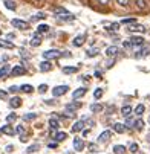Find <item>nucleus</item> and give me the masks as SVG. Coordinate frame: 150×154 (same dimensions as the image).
<instances>
[{
	"instance_id": "f257e3e1",
	"label": "nucleus",
	"mask_w": 150,
	"mask_h": 154,
	"mask_svg": "<svg viewBox=\"0 0 150 154\" xmlns=\"http://www.w3.org/2000/svg\"><path fill=\"white\" fill-rule=\"evenodd\" d=\"M11 25H12V28L20 29V31H26V29H29V23H26V21L20 20V18H14V20H11Z\"/></svg>"
},
{
	"instance_id": "f03ea898",
	"label": "nucleus",
	"mask_w": 150,
	"mask_h": 154,
	"mask_svg": "<svg viewBox=\"0 0 150 154\" xmlns=\"http://www.w3.org/2000/svg\"><path fill=\"white\" fill-rule=\"evenodd\" d=\"M61 55H63V54H61L60 51H57V49H51V51L43 52V58L48 60V61H51V60H57V58H60Z\"/></svg>"
},
{
	"instance_id": "7ed1b4c3",
	"label": "nucleus",
	"mask_w": 150,
	"mask_h": 154,
	"mask_svg": "<svg viewBox=\"0 0 150 154\" xmlns=\"http://www.w3.org/2000/svg\"><path fill=\"white\" fill-rule=\"evenodd\" d=\"M68 90H69V85H57V87H54V89H52V95L55 98H58V96H63Z\"/></svg>"
},
{
	"instance_id": "20e7f679",
	"label": "nucleus",
	"mask_w": 150,
	"mask_h": 154,
	"mask_svg": "<svg viewBox=\"0 0 150 154\" xmlns=\"http://www.w3.org/2000/svg\"><path fill=\"white\" fill-rule=\"evenodd\" d=\"M26 73V67L25 66H14L11 70V76H21Z\"/></svg>"
},
{
	"instance_id": "39448f33",
	"label": "nucleus",
	"mask_w": 150,
	"mask_h": 154,
	"mask_svg": "<svg viewBox=\"0 0 150 154\" xmlns=\"http://www.w3.org/2000/svg\"><path fill=\"white\" fill-rule=\"evenodd\" d=\"M86 92H88V89H86V87H80V89H77V90L72 92V98H74V99H80V98H83V96L86 95Z\"/></svg>"
},
{
	"instance_id": "423d86ee",
	"label": "nucleus",
	"mask_w": 150,
	"mask_h": 154,
	"mask_svg": "<svg viewBox=\"0 0 150 154\" xmlns=\"http://www.w3.org/2000/svg\"><path fill=\"white\" fill-rule=\"evenodd\" d=\"M110 136H112V133H110L109 130H106V131H103V133L98 136V140H100L101 143H104V142H107V140L110 139Z\"/></svg>"
},
{
	"instance_id": "0eeeda50",
	"label": "nucleus",
	"mask_w": 150,
	"mask_h": 154,
	"mask_svg": "<svg viewBox=\"0 0 150 154\" xmlns=\"http://www.w3.org/2000/svg\"><path fill=\"white\" fill-rule=\"evenodd\" d=\"M120 52V49L116 48V46H109L106 49V57H109V58H112V57H115L116 54Z\"/></svg>"
},
{
	"instance_id": "6e6552de",
	"label": "nucleus",
	"mask_w": 150,
	"mask_h": 154,
	"mask_svg": "<svg viewBox=\"0 0 150 154\" xmlns=\"http://www.w3.org/2000/svg\"><path fill=\"white\" fill-rule=\"evenodd\" d=\"M9 107H11V108H18V107H21V99H20L18 96L11 98V99H9Z\"/></svg>"
},
{
	"instance_id": "1a4fd4ad",
	"label": "nucleus",
	"mask_w": 150,
	"mask_h": 154,
	"mask_svg": "<svg viewBox=\"0 0 150 154\" xmlns=\"http://www.w3.org/2000/svg\"><path fill=\"white\" fill-rule=\"evenodd\" d=\"M74 148H75V151H83L84 142H83L81 137H75V139H74Z\"/></svg>"
},
{
	"instance_id": "9d476101",
	"label": "nucleus",
	"mask_w": 150,
	"mask_h": 154,
	"mask_svg": "<svg viewBox=\"0 0 150 154\" xmlns=\"http://www.w3.org/2000/svg\"><path fill=\"white\" fill-rule=\"evenodd\" d=\"M2 131H3V134H8V136H14L15 133H17V131L14 130V127H11V125H3L2 127Z\"/></svg>"
},
{
	"instance_id": "9b49d317",
	"label": "nucleus",
	"mask_w": 150,
	"mask_h": 154,
	"mask_svg": "<svg viewBox=\"0 0 150 154\" xmlns=\"http://www.w3.org/2000/svg\"><path fill=\"white\" fill-rule=\"evenodd\" d=\"M84 40H86L84 35H77V37L74 38V41H72V45H74L75 48H80V46L84 45Z\"/></svg>"
},
{
	"instance_id": "f8f14e48",
	"label": "nucleus",
	"mask_w": 150,
	"mask_h": 154,
	"mask_svg": "<svg viewBox=\"0 0 150 154\" xmlns=\"http://www.w3.org/2000/svg\"><path fill=\"white\" fill-rule=\"evenodd\" d=\"M11 70L9 66H2V69H0V79H5L8 75H11Z\"/></svg>"
},
{
	"instance_id": "ddd939ff",
	"label": "nucleus",
	"mask_w": 150,
	"mask_h": 154,
	"mask_svg": "<svg viewBox=\"0 0 150 154\" xmlns=\"http://www.w3.org/2000/svg\"><path fill=\"white\" fill-rule=\"evenodd\" d=\"M51 61H43V63H40V66H38V69H40V72H49L51 70Z\"/></svg>"
},
{
	"instance_id": "4468645a",
	"label": "nucleus",
	"mask_w": 150,
	"mask_h": 154,
	"mask_svg": "<svg viewBox=\"0 0 150 154\" xmlns=\"http://www.w3.org/2000/svg\"><path fill=\"white\" fill-rule=\"evenodd\" d=\"M83 130H84V121H77L72 125V131H74V133H78V131H83Z\"/></svg>"
},
{
	"instance_id": "2eb2a0df",
	"label": "nucleus",
	"mask_w": 150,
	"mask_h": 154,
	"mask_svg": "<svg viewBox=\"0 0 150 154\" xmlns=\"http://www.w3.org/2000/svg\"><path fill=\"white\" fill-rule=\"evenodd\" d=\"M57 17H58V20H63V21H72V20L75 18V15H72V14H69V12H64V14H58Z\"/></svg>"
},
{
	"instance_id": "dca6fc26",
	"label": "nucleus",
	"mask_w": 150,
	"mask_h": 154,
	"mask_svg": "<svg viewBox=\"0 0 150 154\" xmlns=\"http://www.w3.org/2000/svg\"><path fill=\"white\" fill-rule=\"evenodd\" d=\"M113 131H115V133H118V134H123L124 131H126V125L121 124V122H116V124H113Z\"/></svg>"
},
{
	"instance_id": "f3484780",
	"label": "nucleus",
	"mask_w": 150,
	"mask_h": 154,
	"mask_svg": "<svg viewBox=\"0 0 150 154\" xmlns=\"http://www.w3.org/2000/svg\"><path fill=\"white\" fill-rule=\"evenodd\" d=\"M129 41L132 43V46H142L144 45V38L142 37H132Z\"/></svg>"
},
{
	"instance_id": "a211bd4d",
	"label": "nucleus",
	"mask_w": 150,
	"mask_h": 154,
	"mask_svg": "<svg viewBox=\"0 0 150 154\" xmlns=\"http://www.w3.org/2000/svg\"><path fill=\"white\" fill-rule=\"evenodd\" d=\"M129 32H144L145 31V28L142 26V25H132V26H129V29H127Z\"/></svg>"
},
{
	"instance_id": "6ab92c4d",
	"label": "nucleus",
	"mask_w": 150,
	"mask_h": 154,
	"mask_svg": "<svg viewBox=\"0 0 150 154\" xmlns=\"http://www.w3.org/2000/svg\"><path fill=\"white\" fill-rule=\"evenodd\" d=\"M40 45H41V35L37 32V34L32 37V40H31V46L37 48V46H40Z\"/></svg>"
},
{
	"instance_id": "aec40b11",
	"label": "nucleus",
	"mask_w": 150,
	"mask_h": 154,
	"mask_svg": "<svg viewBox=\"0 0 150 154\" xmlns=\"http://www.w3.org/2000/svg\"><path fill=\"white\" fill-rule=\"evenodd\" d=\"M78 72V66H69V67H63V73L66 75H71V73H75Z\"/></svg>"
},
{
	"instance_id": "412c9836",
	"label": "nucleus",
	"mask_w": 150,
	"mask_h": 154,
	"mask_svg": "<svg viewBox=\"0 0 150 154\" xmlns=\"http://www.w3.org/2000/svg\"><path fill=\"white\" fill-rule=\"evenodd\" d=\"M130 113H132V107H130V105H124V107L121 108V115H123L124 118H129V116H130Z\"/></svg>"
},
{
	"instance_id": "4be33fe9",
	"label": "nucleus",
	"mask_w": 150,
	"mask_h": 154,
	"mask_svg": "<svg viewBox=\"0 0 150 154\" xmlns=\"http://www.w3.org/2000/svg\"><path fill=\"white\" fill-rule=\"evenodd\" d=\"M55 142H63L64 139H68V133H64V131H60V133L55 134Z\"/></svg>"
},
{
	"instance_id": "5701e85b",
	"label": "nucleus",
	"mask_w": 150,
	"mask_h": 154,
	"mask_svg": "<svg viewBox=\"0 0 150 154\" xmlns=\"http://www.w3.org/2000/svg\"><path fill=\"white\" fill-rule=\"evenodd\" d=\"M20 90L25 92V93H32L34 92V87L31 84H23V85H20Z\"/></svg>"
},
{
	"instance_id": "b1692460",
	"label": "nucleus",
	"mask_w": 150,
	"mask_h": 154,
	"mask_svg": "<svg viewBox=\"0 0 150 154\" xmlns=\"http://www.w3.org/2000/svg\"><path fill=\"white\" fill-rule=\"evenodd\" d=\"M103 110H104V107L101 104H92L91 105V112L92 113H100V112H103Z\"/></svg>"
},
{
	"instance_id": "393cba45",
	"label": "nucleus",
	"mask_w": 150,
	"mask_h": 154,
	"mask_svg": "<svg viewBox=\"0 0 150 154\" xmlns=\"http://www.w3.org/2000/svg\"><path fill=\"white\" fill-rule=\"evenodd\" d=\"M135 5H136L138 9L144 11V9L147 8V0H135Z\"/></svg>"
},
{
	"instance_id": "a878e982",
	"label": "nucleus",
	"mask_w": 150,
	"mask_h": 154,
	"mask_svg": "<svg viewBox=\"0 0 150 154\" xmlns=\"http://www.w3.org/2000/svg\"><path fill=\"white\" fill-rule=\"evenodd\" d=\"M3 3H5V6L9 9V11H15V2H14V0H3Z\"/></svg>"
},
{
	"instance_id": "bb28decb",
	"label": "nucleus",
	"mask_w": 150,
	"mask_h": 154,
	"mask_svg": "<svg viewBox=\"0 0 150 154\" xmlns=\"http://www.w3.org/2000/svg\"><path fill=\"white\" fill-rule=\"evenodd\" d=\"M148 54H150V46H144V48L138 52V55H136V57H138V58H141V57H145V55H148Z\"/></svg>"
},
{
	"instance_id": "cd10ccee",
	"label": "nucleus",
	"mask_w": 150,
	"mask_h": 154,
	"mask_svg": "<svg viewBox=\"0 0 150 154\" xmlns=\"http://www.w3.org/2000/svg\"><path fill=\"white\" fill-rule=\"evenodd\" d=\"M113 152L115 154H124L126 152V146L124 145H115L113 146Z\"/></svg>"
},
{
	"instance_id": "c85d7f7f",
	"label": "nucleus",
	"mask_w": 150,
	"mask_h": 154,
	"mask_svg": "<svg viewBox=\"0 0 150 154\" xmlns=\"http://www.w3.org/2000/svg\"><path fill=\"white\" fill-rule=\"evenodd\" d=\"M144 112H145V107H144L142 104H138L136 108H135V115H136V116H141Z\"/></svg>"
},
{
	"instance_id": "c756f323",
	"label": "nucleus",
	"mask_w": 150,
	"mask_h": 154,
	"mask_svg": "<svg viewBox=\"0 0 150 154\" xmlns=\"http://www.w3.org/2000/svg\"><path fill=\"white\" fill-rule=\"evenodd\" d=\"M86 54H88V57H91V58H92V57H97V55L100 54V49H98V48H92V49H89Z\"/></svg>"
},
{
	"instance_id": "7c9ffc66",
	"label": "nucleus",
	"mask_w": 150,
	"mask_h": 154,
	"mask_svg": "<svg viewBox=\"0 0 150 154\" xmlns=\"http://www.w3.org/2000/svg\"><path fill=\"white\" fill-rule=\"evenodd\" d=\"M58 127H60V124L57 119H49V130H57Z\"/></svg>"
},
{
	"instance_id": "2f4dec72",
	"label": "nucleus",
	"mask_w": 150,
	"mask_h": 154,
	"mask_svg": "<svg viewBox=\"0 0 150 154\" xmlns=\"http://www.w3.org/2000/svg\"><path fill=\"white\" fill-rule=\"evenodd\" d=\"M0 48H3V49H12V43H8L6 40H0Z\"/></svg>"
},
{
	"instance_id": "473e14b6",
	"label": "nucleus",
	"mask_w": 150,
	"mask_h": 154,
	"mask_svg": "<svg viewBox=\"0 0 150 154\" xmlns=\"http://www.w3.org/2000/svg\"><path fill=\"white\" fill-rule=\"evenodd\" d=\"M116 5L121 6V8H129V5H130V0H116Z\"/></svg>"
},
{
	"instance_id": "72a5a7b5",
	"label": "nucleus",
	"mask_w": 150,
	"mask_h": 154,
	"mask_svg": "<svg viewBox=\"0 0 150 154\" xmlns=\"http://www.w3.org/2000/svg\"><path fill=\"white\" fill-rule=\"evenodd\" d=\"M38 149H40V145H38V143H34V145H31V146L26 148V152L31 154V152H35V151H38Z\"/></svg>"
},
{
	"instance_id": "f704fd0d",
	"label": "nucleus",
	"mask_w": 150,
	"mask_h": 154,
	"mask_svg": "<svg viewBox=\"0 0 150 154\" xmlns=\"http://www.w3.org/2000/svg\"><path fill=\"white\" fill-rule=\"evenodd\" d=\"M123 25H135L136 23V18L135 17H130V18H124L123 21H121Z\"/></svg>"
},
{
	"instance_id": "c9c22d12",
	"label": "nucleus",
	"mask_w": 150,
	"mask_h": 154,
	"mask_svg": "<svg viewBox=\"0 0 150 154\" xmlns=\"http://www.w3.org/2000/svg\"><path fill=\"white\" fill-rule=\"evenodd\" d=\"M133 127H135L136 130H142V128H144V121H142V119H136Z\"/></svg>"
},
{
	"instance_id": "e433bc0d",
	"label": "nucleus",
	"mask_w": 150,
	"mask_h": 154,
	"mask_svg": "<svg viewBox=\"0 0 150 154\" xmlns=\"http://www.w3.org/2000/svg\"><path fill=\"white\" fill-rule=\"evenodd\" d=\"M43 18H46V15L43 14V12H38V14H35V15H32V18H31V21H35V20H43Z\"/></svg>"
},
{
	"instance_id": "4c0bfd02",
	"label": "nucleus",
	"mask_w": 150,
	"mask_h": 154,
	"mask_svg": "<svg viewBox=\"0 0 150 154\" xmlns=\"http://www.w3.org/2000/svg\"><path fill=\"white\" fill-rule=\"evenodd\" d=\"M37 29H38V31H37L38 34H43V32H48V31H49V26H48V25H40Z\"/></svg>"
},
{
	"instance_id": "58836bf2",
	"label": "nucleus",
	"mask_w": 150,
	"mask_h": 154,
	"mask_svg": "<svg viewBox=\"0 0 150 154\" xmlns=\"http://www.w3.org/2000/svg\"><path fill=\"white\" fill-rule=\"evenodd\" d=\"M37 118V115L35 113H28V115H25L23 116V121H34Z\"/></svg>"
},
{
	"instance_id": "ea45409f",
	"label": "nucleus",
	"mask_w": 150,
	"mask_h": 154,
	"mask_svg": "<svg viewBox=\"0 0 150 154\" xmlns=\"http://www.w3.org/2000/svg\"><path fill=\"white\" fill-rule=\"evenodd\" d=\"M101 96H103V89H97V90L94 92V98H95V99H100Z\"/></svg>"
},
{
	"instance_id": "a19ab883",
	"label": "nucleus",
	"mask_w": 150,
	"mask_h": 154,
	"mask_svg": "<svg viewBox=\"0 0 150 154\" xmlns=\"http://www.w3.org/2000/svg\"><path fill=\"white\" fill-rule=\"evenodd\" d=\"M38 92H40V93H46V92H48V85H46V84H40V85H38Z\"/></svg>"
},
{
	"instance_id": "79ce46f5",
	"label": "nucleus",
	"mask_w": 150,
	"mask_h": 154,
	"mask_svg": "<svg viewBox=\"0 0 150 154\" xmlns=\"http://www.w3.org/2000/svg\"><path fill=\"white\" fill-rule=\"evenodd\" d=\"M118 28H120V23H112V25L107 26V29H109V31H118Z\"/></svg>"
},
{
	"instance_id": "37998d69",
	"label": "nucleus",
	"mask_w": 150,
	"mask_h": 154,
	"mask_svg": "<svg viewBox=\"0 0 150 154\" xmlns=\"http://www.w3.org/2000/svg\"><path fill=\"white\" fill-rule=\"evenodd\" d=\"M138 143H130V146H129V149H130V152H138Z\"/></svg>"
},
{
	"instance_id": "c03bdc74",
	"label": "nucleus",
	"mask_w": 150,
	"mask_h": 154,
	"mask_svg": "<svg viewBox=\"0 0 150 154\" xmlns=\"http://www.w3.org/2000/svg\"><path fill=\"white\" fill-rule=\"evenodd\" d=\"M15 119H17V115H15V113H11V115L6 116V121H8V122H14Z\"/></svg>"
},
{
	"instance_id": "a18cd8bd",
	"label": "nucleus",
	"mask_w": 150,
	"mask_h": 154,
	"mask_svg": "<svg viewBox=\"0 0 150 154\" xmlns=\"http://www.w3.org/2000/svg\"><path fill=\"white\" fill-rule=\"evenodd\" d=\"M8 90H9L11 93H15V92H18V90H20V87H17V85H11Z\"/></svg>"
},
{
	"instance_id": "49530a36",
	"label": "nucleus",
	"mask_w": 150,
	"mask_h": 154,
	"mask_svg": "<svg viewBox=\"0 0 150 154\" xmlns=\"http://www.w3.org/2000/svg\"><path fill=\"white\" fill-rule=\"evenodd\" d=\"M8 98V93L5 90H0V99H6Z\"/></svg>"
},
{
	"instance_id": "de8ad7c7",
	"label": "nucleus",
	"mask_w": 150,
	"mask_h": 154,
	"mask_svg": "<svg viewBox=\"0 0 150 154\" xmlns=\"http://www.w3.org/2000/svg\"><path fill=\"white\" fill-rule=\"evenodd\" d=\"M45 102H46L48 105H55V104H57V101H55V99H46Z\"/></svg>"
},
{
	"instance_id": "09e8293b",
	"label": "nucleus",
	"mask_w": 150,
	"mask_h": 154,
	"mask_svg": "<svg viewBox=\"0 0 150 154\" xmlns=\"http://www.w3.org/2000/svg\"><path fill=\"white\" fill-rule=\"evenodd\" d=\"M97 2H98L100 5H109V3H110V0H97Z\"/></svg>"
},
{
	"instance_id": "8fccbe9b",
	"label": "nucleus",
	"mask_w": 150,
	"mask_h": 154,
	"mask_svg": "<svg viewBox=\"0 0 150 154\" xmlns=\"http://www.w3.org/2000/svg\"><path fill=\"white\" fill-rule=\"evenodd\" d=\"M15 131H17V133H25V128H23V127H21V125H18Z\"/></svg>"
},
{
	"instance_id": "3c124183",
	"label": "nucleus",
	"mask_w": 150,
	"mask_h": 154,
	"mask_svg": "<svg viewBox=\"0 0 150 154\" xmlns=\"http://www.w3.org/2000/svg\"><path fill=\"white\" fill-rule=\"evenodd\" d=\"M57 143H58V142H49V143H48V146H49V148H55V146H57Z\"/></svg>"
},
{
	"instance_id": "603ef678",
	"label": "nucleus",
	"mask_w": 150,
	"mask_h": 154,
	"mask_svg": "<svg viewBox=\"0 0 150 154\" xmlns=\"http://www.w3.org/2000/svg\"><path fill=\"white\" fill-rule=\"evenodd\" d=\"M89 149H91L92 152H94V151H97V145H91V146H89Z\"/></svg>"
},
{
	"instance_id": "864d4df0",
	"label": "nucleus",
	"mask_w": 150,
	"mask_h": 154,
	"mask_svg": "<svg viewBox=\"0 0 150 154\" xmlns=\"http://www.w3.org/2000/svg\"><path fill=\"white\" fill-rule=\"evenodd\" d=\"M89 134V130H83V136H88Z\"/></svg>"
},
{
	"instance_id": "5fc2aeb1",
	"label": "nucleus",
	"mask_w": 150,
	"mask_h": 154,
	"mask_svg": "<svg viewBox=\"0 0 150 154\" xmlns=\"http://www.w3.org/2000/svg\"><path fill=\"white\" fill-rule=\"evenodd\" d=\"M8 38H9V40H12V38H15V35H14V34H9V35H8Z\"/></svg>"
},
{
	"instance_id": "6e6d98bb",
	"label": "nucleus",
	"mask_w": 150,
	"mask_h": 154,
	"mask_svg": "<svg viewBox=\"0 0 150 154\" xmlns=\"http://www.w3.org/2000/svg\"><path fill=\"white\" fill-rule=\"evenodd\" d=\"M6 151H12V145H8L6 146Z\"/></svg>"
},
{
	"instance_id": "4d7b16f0",
	"label": "nucleus",
	"mask_w": 150,
	"mask_h": 154,
	"mask_svg": "<svg viewBox=\"0 0 150 154\" xmlns=\"http://www.w3.org/2000/svg\"><path fill=\"white\" fill-rule=\"evenodd\" d=\"M34 2H45V0H34Z\"/></svg>"
},
{
	"instance_id": "13d9d810",
	"label": "nucleus",
	"mask_w": 150,
	"mask_h": 154,
	"mask_svg": "<svg viewBox=\"0 0 150 154\" xmlns=\"http://www.w3.org/2000/svg\"><path fill=\"white\" fill-rule=\"evenodd\" d=\"M2 133H3V131H2V128H0V134H2Z\"/></svg>"
},
{
	"instance_id": "bf43d9fd",
	"label": "nucleus",
	"mask_w": 150,
	"mask_h": 154,
	"mask_svg": "<svg viewBox=\"0 0 150 154\" xmlns=\"http://www.w3.org/2000/svg\"><path fill=\"white\" fill-rule=\"evenodd\" d=\"M0 34H2V31H0Z\"/></svg>"
}]
</instances>
